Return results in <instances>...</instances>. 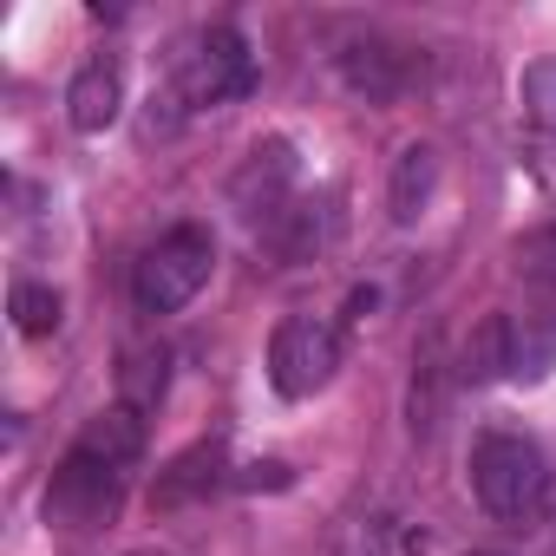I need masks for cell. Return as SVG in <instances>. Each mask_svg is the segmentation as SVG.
Here are the masks:
<instances>
[{
	"mask_svg": "<svg viewBox=\"0 0 556 556\" xmlns=\"http://www.w3.org/2000/svg\"><path fill=\"white\" fill-rule=\"evenodd\" d=\"M210 268H216V236L203 223H177L138 255L131 295H138L144 315H177L184 302H197V289L210 282Z\"/></svg>",
	"mask_w": 556,
	"mask_h": 556,
	"instance_id": "1",
	"label": "cell"
},
{
	"mask_svg": "<svg viewBox=\"0 0 556 556\" xmlns=\"http://www.w3.org/2000/svg\"><path fill=\"white\" fill-rule=\"evenodd\" d=\"M543 484H549V471H543V458H536L530 439H517V432H484V439L471 445V491H478V504H484L497 523L536 517Z\"/></svg>",
	"mask_w": 556,
	"mask_h": 556,
	"instance_id": "2",
	"label": "cell"
},
{
	"mask_svg": "<svg viewBox=\"0 0 556 556\" xmlns=\"http://www.w3.org/2000/svg\"><path fill=\"white\" fill-rule=\"evenodd\" d=\"M170 86H177V99H184L190 112L229 105V99H242V92L255 86V53H249V40H242L236 27H210V34L190 40V53L177 60Z\"/></svg>",
	"mask_w": 556,
	"mask_h": 556,
	"instance_id": "3",
	"label": "cell"
},
{
	"mask_svg": "<svg viewBox=\"0 0 556 556\" xmlns=\"http://www.w3.org/2000/svg\"><path fill=\"white\" fill-rule=\"evenodd\" d=\"M118 504H125V471L73 445L47 484V517L66 530H105L118 517Z\"/></svg>",
	"mask_w": 556,
	"mask_h": 556,
	"instance_id": "4",
	"label": "cell"
},
{
	"mask_svg": "<svg viewBox=\"0 0 556 556\" xmlns=\"http://www.w3.org/2000/svg\"><path fill=\"white\" fill-rule=\"evenodd\" d=\"M334 367H341L334 328H321V321H308V315H295V321L275 328V341H268V387L282 393V400L321 393V387L334 380Z\"/></svg>",
	"mask_w": 556,
	"mask_h": 556,
	"instance_id": "5",
	"label": "cell"
},
{
	"mask_svg": "<svg viewBox=\"0 0 556 556\" xmlns=\"http://www.w3.org/2000/svg\"><path fill=\"white\" fill-rule=\"evenodd\" d=\"M295 170L302 164H295V144L289 138L249 144V157L229 177V210L249 216V223H275V216H282V203H289V190H295Z\"/></svg>",
	"mask_w": 556,
	"mask_h": 556,
	"instance_id": "6",
	"label": "cell"
},
{
	"mask_svg": "<svg viewBox=\"0 0 556 556\" xmlns=\"http://www.w3.org/2000/svg\"><path fill=\"white\" fill-rule=\"evenodd\" d=\"M118 112H125V66L112 53H92L66 86V118H73V131L99 138L105 125H118Z\"/></svg>",
	"mask_w": 556,
	"mask_h": 556,
	"instance_id": "7",
	"label": "cell"
},
{
	"mask_svg": "<svg viewBox=\"0 0 556 556\" xmlns=\"http://www.w3.org/2000/svg\"><path fill=\"white\" fill-rule=\"evenodd\" d=\"M413 53L406 47H393V40H354L348 53H341V79L367 99V105H393L406 86H413Z\"/></svg>",
	"mask_w": 556,
	"mask_h": 556,
	"instance_id": "8",
	"label": "cell"
},
{
	"mask_svg": "<svg viewBox=\"0 0 556 556\" xmlns=\"http://www.w3.org/2000/svg\"><path fill=\"white\" fill-rule=\"evenodd\" d=\"M216 484H236L229 465H223V439H197V445H184V452L157 471L151 504H157V510H177V504H190V497H210Z\"/></svg>",
	"mask_w": 556,
	"mask_h": 556,
	"instance_id": "9",
	"label": "cell"
},
{
	"mask_svg": "<svg viewBox=\"0 0 556 556\" xmlns=\"http://www.w3.org/2000/svg\"><path fill=\"white\" fill-rule=\"evenodd\" d=\"M432 190H439V151H432L426 138L400 144L393 177H387V216H393L400 229H406V223H419V216H426V203H432Z\"/></svg>",
	"mask_w": 556,
	"mask_h": 556,
	"instance_id": "10",
	"label": "cell"
},
{
	"mask_svg": "<svg viewBox=\"0 0 556 556\" xmlns=\"http://www.w3.org/2000/svg\"><path fill=\"white\" fill-rule=\"evenodd\" d=\"M79 452H92V458H105V465H138L144 458V413L138 406H125V400H112V406H99L92 419H86V432H79Z\"/></svg>",
	"mask_w": 556,
	"mask_h": 556,
	"instance_id": "11",
	"label": "cell"
},
{
	"mask_svg": "<svg viewBox=\"0 0 556 556\" xmlns=\"http://www.w3.org/2000/svg\"><path fill=\"white\" fill-rule=\"evenodd\" d=\"M504 374H510V315H484V321H471V334L458 348V380L491 387Z\"/></svg>",
	"mask_w": 556,
	"mask_h": 556,
	"instance_id": "12",
	"label": "cell"
},
{
	"mask_svg": "<svg viewBox=\"0 0 556 556\" xmlns=\"http://www.w3.org/2000/svg\"><path fill=\"white\" fill-rule=\"evenodd\" d=\"M439 413H445V354H439V341H419L413 387H406V426H413V439H432Z\"/></svg>",
	"mask_w": 556,
	"mask_h": 556,
	"instance_id": "13",
	"label": "cell"
},
{
	"mask_svg": "<svg viewBox=\"0 0 556 556\" xmlns=\"http://www.w3.org/2000/svg\"><path fill=\"white\" fill-rule=\"evenodd\" d=\"M164 387H170V354L164 348H125V367H118V400L125 406H138V413H151L157 400H164Z\"/></svg>",
	"mask_w": 556,
	"mask_h": 556,
	"instance_id": "14",
	"label": "cell"
},
{
	"mask_svg": "<svg viewBox=\"0 0 556 556\" xmlns=\"http://www.w3.org/2000/svg\"><path fill=\"white\" fill-rule=\"evenodd\" d=\"M510 374H517V380L556 374V315H523V321H510Z\"/></svg>",
	"mask_w": 556,
	"mask_h": 556,
	"instance_id": "15",
	"label": "cell"
},
{
	"mask_svg": "<svg viewBox=\"0 0 556 556\" xmlns=\"http://www.w3.org/2000/svg\"><path fill=\"white\" fill-rule=\"evenodd\" d=\"M14 328L27 334V341H40V334H53L60 328V315H66V302H60V289H47V282H14Z\"/></svg>",
	"mask_w": 556,
	"mask_h": 556,
	"instance_id": "16",
	"label": "cell"
},
{
	"mask_svg": "<svg viewBox=\"0 0 556 556\" xmlns=\"http://www.w3.org/2000/svg\"><path fill=\"white\" fill-rule=\"evenodd\" d=\"M517 99H523V118H530L536 131H556V60H536V66H523V79H517Z\"/></svg>",
	"mask_w": 556,
	"mask_h": 556,
	"instance_id": "17",
	"label": "cell"
},
{
	"mask_svg": "<svg viewBox=\"0 0 556 556\" xmlns=\"http://www.w3.org/2000/svg\"><path fill=\"white\" fill-rule=\"evenodd\" d=\"M289 484H295V471L282 458H255V465L236 471V491H289Z\"/></svg>",
	"mask_w": 556,
	"mask_h": 556,
	"instance_id": "18",
	"label": "cell"
},
{
	"mask_svg": "<svg viewBox=\"0 0 556 556\" xmlns=\"http://www.w3.org/2000/svg\"><path fill=\"white\" fill-rule=\"evenodd\" d=\"M125 556H170V549H157V543H144V549H125Z\"/></svg>",
	"mask_w": 556,
	"mask_h": 556,
	"instance_id": "19",
	"label": "cell"
}]
</instances>
